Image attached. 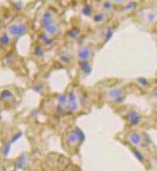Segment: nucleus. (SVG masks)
Wrapping results in <instances>:
<instances>
[{"instance_id": "nucleus-1", "label": "nucleus", "mask_w": 157, "mask_h": 171, "mask_svg": "<svg viewBox=\"0 0 157 171\" xmlns=\"http://www.w3.org/2000/svg\"><path fill=\"white\" fill-rule=\"evenodd\" d=\"M67 143L69 145L73 146L77 143H82L85 140V136L83 134V132L77 127H73L67 133Z\"/></svg>"}, {"instance_id": "nucleus-2", "label": "nucleus", "mask_w": 157, "mask_h": 171, "mask_svg": "<svg viewBox=\"0 0 157 171\" xmlns=\"http://www.w3.org/2000/svg\"><path fill=\"white\" fill-rule=\"evenodd\" d=\"M7 32L11 36H20L25 35L28 32V27L25 23H14L11 24L7 27Z\"/></svg>"}, {"instance_id": "nucleus-3", "label": "nucleus", "mask_w": 157, "mask_h": 171, "mask_svg": "<svg viewBox=\"0 0 157 171\" xmlns=\"http://www.w3.org/2000/svg\"><path fill=\"white\" fill-rule=\"evenodd\" d=\"M40 22H41V26L42 28H47L52 23H53V12H50V10H47L44 12L43 15L40 19Z\"/></svg>"}, {"instance_id": "nucleus-4", "label": "nucleus", "mask_w": 157, "mask_h": 171, "mask_svg": "<svg viewBox=\"0 0 157 171\" xmlns=\"http://www.w3.org/2000/svg\"><path fill=\"white\" fill-rule=\"evenodd\" d=\"M126 118L130 122L131 125H137L138 123L140 122V119H141V116L138 112L134 110H130L129 111L128 113L126 115Z\"/></svg>"}, {"instance_id": "nucleus-5", "label": "nucleus", "mask_w": 157, "mask_h": 171, "mask_svg": "<svg viewBox=\"0 0 157 171\" xmlns=\"http://www.w3.org/2000/svg\"><path fill=\"white\" fill-rule=\"evenodd\" d=\"M128 140L131 144L134 145V146H138V145H140L142 143V136L140 135L138 132L133 131L128 135Z\"/></svg>"}, {"instance_id": "nucleus-6", "label": "nucleus", "mask_w": 157, "mask_h": 171, "mask_svg": "<svg viewBox=\"0 0 157 171\" xmlns=\"http://www.w3.org/2000/svg\"><path fill=\"white\" fill-rule=\"evenodd\" d=\"M90 55H91L90 48L88 46H82L77 52V57L79 60H88V58L90 57Z\"/></svg>"}, {"instance_id": "nucleus-7", "label": "nucleus", "mask_w": 157, "mask_h": 171, "mask_svg": "<svg viewBox=\"0 0 157 171\" xmlns=\"http://www.w3.org/2000/svg\"><path fill=\"white\" fill-rule=\"evenodd\" d=\"M78 65H79L80 71H81L83 74H85V75H90V74H91L92 68H91V63L89 62L88 60H80Z\"/></svg>"}, {"instance_id": "nucleus-8", "label": "nucleus", "mask_w": 157, "mask_h": 171, "mask_svg": "<svg viewBox=\"0 0 157 171\" xmlns=\"http://www.w3.org/2000/svg\"><path fill=\"white\" fill-rule=\"evenodd\" d=\"M79 107V102L78 100H73V101H68V103L66 105V109H67V113L69 114H73L74 112L78 110Z\"/></svg>"}, {"instance_id": "nucleus-9", "label": "nucleus", "mask_w": 157, "mask_h": 171, "mask_svg": "<svg viewBox=\"0 0 157 171\" xmlns=\"http://www.w3.org/2000/svg\"><path fill=\"white\" fill-rule=\"evenodd\" d=\"M27 164H28V158L26 155L22 154L17 159V161L15 162V166L16 168H23L27 165Z\"/></svg>"}, {"instance_id": "nucleus-10", "label": "nucleus", "mask_w": 157, "mask_h": 171, "mask_svg": "<svg viewBox=\"0 0 157 171\" xmlns=\"http://www.w3.org/2000/svg\"><path fill=\"white\" fill-rule=\"evenodd\" d=\"M38 39L42 42H44L47 46L50 45L53 42V40L52 38H50V36L46 32H42L41 33H39V35H38Z\"/></svg>"}, {"instance_id": "nucleus-11", "label": "nucleus", "mask_w": 157, "mask_h": 171, "mask_svg": "<svg viewBox=\"0 0 157 171\" xmlns=\"http://www.w3.org/2000/svg\"><path fill=\"white\" fill-rule=\"evenodd\" d=\"M45 31L49 36H55L58 33V26L55 23H52L47 28H45Z\"/></svg>"}, {"instance_id": "nucleus-12", "label": "nucleus", "mask_w": 157, "mask_h": 171, "mask_svg": "<svg viewBox=\"0 0 157 171\" xmlns=\"http://www.w3.org/2000/svg\"><path fill=\"white\" fill-rule=\"evenodd\" d=\"M14 98V93H12L11 90H8V89H5L0 92V100H12Z\"/></svg>"}, {"instance_id": "nucleus-13", "label": "nucleus", "mask_w": 157, "mask_h": 171, "mask_svg": "<svg viewBox=\"0 0 157 171\" xmlns=\"http://www.w3.org/2000/svg\"><path fill=\"white\" fill-rule=\"evenodd\" d=\"M121 95H122V90L120 88H117V87L111 89L108 93V96H109V98H111V99H116L117 97H119Z\"/></svg>"}, {"instance_id": "nucleus-14", "label": "nucleus", "mask_w": 157, "mask_h": 171, "mask_svg": "<svg viewBox=\"0 0 157 171\" xmlns=\"http://www.w3.org/2000/svg\"><path fill=\"white\" fill-rule=\"evenodd\" d=\"M56 100L59 104L62 105H67L68 103V94L65 93H60L56 96Z\"/></svg>"}, {"instance_id": "nucleus-15", "label": "nucleus", "mask_w": 157, "mask_h": 171, "mask_svg": "<svg viewBox=\"0 0 157 171\" xmlns=\"http://www.w3.org/2000/svg\"><path fill=\"white\" fill-rule=\"evenodd\" d=\"M80 35V31L77 27H73L69 32H68V36H69L71 38H73V39H75V38H77Z\"/></svg>"}, {"instance_id": "nucleus-16", "label": "nucleus", "mask_w": 157, "mask_h": 171, "mask_svg": "<svg viewBox=\"0 0 157 171\" xmlns=\"http://www.w3.org/2000/svg\"><path fill=\"white\" fill-rule=\"evenodd\" d=\"M55 113L59 116H64L65 114H67V109H66V105H62V104H56L55 106Z\"/></svg>"}, {"instance_id": "nucleus-17", "label": "nucleus", "mask_w": 157, "mask_h": 171, "mask_svg": "<svg viewBox=\"0 0 157 171\" xmlns=\"http://www.w3.org/2000/svg\"><path fill=\"white\" fill-rule=\"evenodd\" d=\"M113 36V30L112 27H108L107 28V31H106V35H105V38H104V41L105 43H107L109 40L112 39V37Z\"/></svg>"}, {"instance_id": "nucleus-18", "label": "nucleus", "mask_w": 157, "mask_h": 171, "mask_svg": "<svg viewBox=\"0 0 157 171\" xmlns=\"http://www.w3.org/2000/svg\"><path fill=\"white\" fill-rule=\"evenodd\" d=\"M11 42V37L7 35V33H4L1 36H0V43L2 45H8L10 44Z\"/></svg>"}, {"instance_id": "nucleus-19", "label": "nucleus", "mask_w": 157, "mask_h": 171, "mask_svg": "<svg viewBox=\"0 0 157 171\" xmlns=\"http://www.w3.org/2000/svg\"><path fill=\"white\" fill-rule=\"evenodd\" d=\"M33 53H35L36 57H43L44 50H43V48H42L41 45H36L35 47V50H33Z\"/></svg>"}, {"instance_id": "nucleus-20", "label": "nucleus", "mask_w": 157, "mask_h": 171, "mask_svg": "<svg viewBox=\"0 0 157 171\" xmlns=\"http://www.w3.org/2000/svg\"><path fill=\"white\" fill-rule=\"evenodd\" d=\"M32 88L33 91L38 93V94L43 93V91H44V86H43V84H41V83H35V84H33Z\"/></svg>"}, {"instance_id": "nucleus-21", "label": "nucleus", "mask_w": 157, "mask_h": 171, "mask_svg": "<svg viewBox=\"0 0 157 171\" xmlns=\"http://www.w3.org/2000/svg\"><path fill=\"white\" fill-rule=\"evenodd\" d=\"M82 14H83V15H85V16H91V14H92L91 7L89 6V5H85V6L83 7V9H82Z\"/></svg>"}, {"instance_id": "nucleus-22", "label": "nucleus", "mask_w": 157, "mask_h": 171, "mask_svg": "<svg viewBox=\"0 0 157 171\" xmlns=\"http://www.w3.org/2000/svg\"><path fill=\"white\" fill-rule=\"evenodd\" d=\"M73 100H78L77 94H76L74 90H71L68 93V101H73Z\"/></svg>"}, {"instance_id": "nucleus-23", "label": "nucleus", "mask_w": 157, "mask_h": 171, "mask_svg": "<svg viewBox=\"0 0 157 171\" xmlns=\"http://www.w3.org/2000/svg\"><path fill=\"white\" fill-rule=\"evenodd\" d=\"M133 153L134 157L136 158L139 162H143L144 161V156L142 155V153L140 152L139 150H137V149H133Z\"/></svg>"}, {"instance_id": "nucleus-24", "label": "nucleus", "mask_w": 157, "mask_h": 171, "mask_svg": "<svg viewBox=\"0 0 157 171\" xmlns=\"http://www.w3.org/2000/svg\"><path fill=\"white\" fill-rule=\"evenodd\" d=\"M92 19L95 23H101L104 20V15L102 14H96L92 16Z\"/></svg>"}, {"instance_id": "nucleus-25", "label": "nucleus", "mask_w": 157, "mask_h": 171, "mask_svg": "<svg viewBox=\"0 0 157 171\" xmlns=\"http://www.w3.org/2000/svg\"><path fill=\"white\" fill-rule=\"evenodd\" d=\"M10 149H11V143H6L5 144L3 145V147H2V153H3V155H4V156H7L8 154H9V152H10Z\"/></svg>"}, {"instance_id": "nucleus-26", "label": "nucleus", "mask_w": 157, "mask_h": 171, "mask_svg": "<svg viewBox=\"0 0 157 171\" xmlns=\"http://www.w3.org/2000/svg\"><path fill=\"white\" fill-rule=\"evenodd\" d=\"M59 60H60V62L63 64H67L70 61V57H68V55H66V54H61L59 55Z\"/></svg>"}, {"instance_id": "nucleus-27", "label": "nucleus", "mask_w": 157, "mask_h": 171, "mask_svg": "<svg viewBox=\"0 0 157 171\" xmlns=\"http://www.w3.org/2000/svg\"><path fill=\"white\" fill-rule=\"evenodd\" d=\"M134 8H135V3L134 2H129L122 8V10L123 11H130V10H133Z\"/></svg>"}, {"instance_id": "nucleus-28", "label": "nucleus", "mask_w": 157, "mask_h": 171, "mask_svg": "<svg viewBox=\"0 0 157 171\" xmlns=\"http://www.w3.org/2000/svg\"><path fill=\"white\" fill-rule=\"evenodd\" d=\"M137 82L142 85V86H148V81L146 78H144V76H140V78L137 79Z\"/></svg>"}, {"instance_id": "nucleus-29", "label": "nucleus", "mask_w": 157, "mask_h": 171, "mask_svg": "<svg viewBox=\"0 0 157 171\" xmlns=\"http://www.w3.org/2000/svg\"><path fill=\"white\" fill-rule=\"evenodd\" d=\"M103 8L105 10H111L112 8V2L109 1V0H107L103 3Z\"/></svg>"}, {"instance_id": "nucleus-30", "label": "nucleus", "mask_w": 157, "mask_h": 171, "mask_svg": "<svg viewBox=\"0 0 157 171\" xmlns=\"http://www.w3.org/2000/svg\"><path fill=\"white\" fill-rule=\"evenodd\" d=\"M147 19H148V22L152 23L155 20V15L153 14V12H148V14L147 15Z\"/></svg>"}, {"instance_id": "nucleus-31", "label": "nucleus", "mask_w": 157, "mask_h": 171, "mask_svg": "<svg viewBox=\"0 0 157 171\" xmlns=\"http://www.w3.org/2000/svg\"><path fill=\"white\" fill-rule=\"evenodd\" d=\"M125 99H126V98H125L124 96L121 95V96H119V97H117L116 99H114V100H115L114 102H115L116 104H121V103H123V102L125 101Z\"/></svg>"}, {"instance_id": "nucleus-32", "label": "nucleus", "mask_w": 157, "mask_h": 171, "mask_svg": "<svg viewBox=\"0 0 157 171\" xmlns=\"http://www.w3.org/2000/svg\"><path fill=\"white\" fill-rule=\"evenodd\" d=\"M142 140H144V142H145L146 144H148V143H151V138L148 137V135L147 133H144L143 134V138Z\"/></svg>"}, {"instance_id": "nucleus-33", "label": "nucleus", "mask_w": 157, "mask_h": 171, "mask_svg": "<svg viewBox=\"0 0 157 171\" xmlns=\"http://www.w3.org/2000/svg\"><path fill=\"white\" fill-rule=\"evenodd\" d=\"M21 136H22V134H21L20 132H19V133H17V135H15V136L14 137V138L12 139V140H11V143H14V142H15V140H17V139H18V138H20Z\"/></svg>"}, {"instance_id": "nucleus-34", "label": "nucleus", "mask_w": 157, "mask_h": 171, "mask_svg": "<svg viewBox=\"0 0 157 171\" xmlns=\"http://www.w3.org/2000/svg\"><path fill=\"white\" fill-rule=\"evenodd\" d=\"M152 96H153L155 99H157V91H155V92H153V94H152Z\"/></svg>"}, {"instance_id": "nucleus-35", "label": "nucleus", "mask_w": 157, "mask_h": 171, "mask_svg": "<svg viewBox=\"0 0 157 171\" xmlns=\"http://www.w3.org/2000/svg\"><path fill=\"white\" fill-rule=\"evenodd\" d=\"M114 1H115L116 3H121V2L124 1V0H114Z\"/></svg>"}, {"instance_id": "nucleus-36", "label": "nucleus", "mask_w": 157, "mask_h": 171, "mask_svg": "<svg viewBox=\"0 0 157 171\" xmlns=\"http://www.w3.org/2000/svg\"><path fill=\"white\" fill-rule=\"evenodd\" d=\"M2 22H3V20H2V17H1V16H0V25H1V24H2Z\"/></svg>"}, {"instance_id": "nucleus-37", "label": "nucleus", "mask_w": 157, "mask_h": 171, "mask_svg": "<svg viewBox=\"0 0 157 171\" xmlns=\"http://www.w3.org/2000/svg\"><path fill=\"white\" fill-rule=\"evenodd\" d=\"M0 48H1V47H0Z\"/></svg>"}]
</instances>
